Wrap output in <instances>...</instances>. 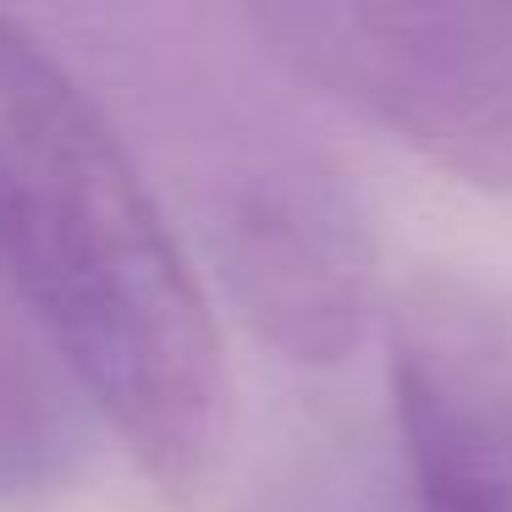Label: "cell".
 I'll return each instance as SVG.
<instances>
[{
    "mask_svg": "<svg viewBox=\"0 0 512 512\" xmlns=\"http://www.w3.org/2000/svg\"><path fill=\"white\" fill-rule=\"evenodd\" d=\"M166 133L204 270L237 320L292 364L353 353L380 298L375 210L353 171L254 83L166 61Z\"/></svg>",
    "mask_w": 512,
    "mask_h": 512,
    "instance_id": "7a4b0ae2",
    "label": "cell"
},
{
    "mask_svg": "<svg viewBox=\"0 0 512 512\" xmlns=\"http://www.w3.org/2000/svg\"><path fill=\"white\" fill-rule=\"evenodd\" d=\"M243 23L320 100L512 193V6H254Z\"/></svg>",
    "mask_w": 512,
    "mask_h": 512,
    "instance_id": "3957f363",
    "label": "cell"
},
{
    "mask_svg": "<svg viewBox=\"0 0 512 512\" xmlns=\"http://www.w3.org/2000/svg\"><path fill=\"white\" fill-rule=\"evenodd\" d=\"M100 408L50 331L0 276V501H28L83 468Z\"/></svg>",
    "mask_w": 512,
    "mask_h": 512,
    "instance_id": "5b68a950",
    "label": "cell"
},
{
    "mask_svg": "<svg viewBox=\"0 0 512 512\" xmlns=\"http://www.w3.org/2000/svg\"><path fill=\"white\" fill-rule=\"evenodd\" d=\"M0 276L171 501L226 452V342L193 254L94 89L0 12Z\"/></svg>",
    "mask_w": 512,
    "mask_h": 512,
    "instance_id": "6da1fadb",
    "label": "cell"
},
{
    "mask_svg": "<svg viewBox=\"0 0 512 512\" xmlns=\"http://www.w3.org/2000/svg\"><path fill=\"white\" fill-rule=\"evenodd\" d=\"M380 314L408 512H512V292L419 265Z\"/></svg>",
    "mask_w": 512,
    "mask_h": 512,
    "instance_id": "277c9868",
    "label": "cell"
}]
</instances>
